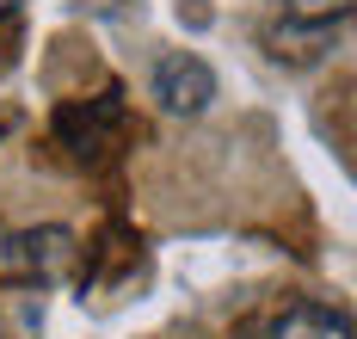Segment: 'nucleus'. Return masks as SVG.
I'll return each mask as SVG.
<instances>
[{
	"label": "nucleus",
	"instance_id": "f257e3e1",
	"mask_svg": "<svg viewBox=\"0 0 357 339\" xmlns=\"http://www.w3.org/2000/svg\"><path fill=\"white\" fill-rule=\"evenodd\" d=\"M234 339H351V315L333 302H289V308L241 321Z\"/></svg>",
	"mask_w": 357,
	"mask_h": 339
},
{
	"label": "nucleus",
	"instance_id": "f03ea898",
	"mask_svg": "<svg viewBox=\"0 0 357 339\" xmlns=\"http://www.w3.org/2000/svg\"><path fill=\"white\" fill-rule=\"evenodd\" d=\"M117 130H123L117 93L86 99V105H62V112H56V136H62V149H74V160H99V154L117 142Z\"/></svg>",
	"mask_w": 357,
	"mask_h": 339
},
{
	"label": "nucleus",
	"instance_id": "7ed1b4c3",
	"mask_svg": "<svg viewBox=\"0 0 357 339\" xmlns=\"http://www.w3.org/2000/svg\"><path fill=\"white\" fill-rule=\"evenodd\" d=\"M154 99H160L173 117H197V112L215 99L210 62H204V56H185V50L160 56V68H154Z\"/></svg>",
	"mask_w": 357,
	"mask_h": 339
},
{
	"label": "nucleus",
	"instance_id": "20e7f679",
	"mask_svg": "<svg viewBox=\"0 0 357 339\" xmlns=\"http://www.w3.org/2000/svg\"><path fill=\"white\" fill-rule=\"evenodd\" d=\"M351 0H289V19H308V25H326V19H345Z\"/></svg>",
	"mask_w": 357,
	"mask_h": 339
},
{
	"label": "nucleus",
	"instance_id": "39448f33",
	"mask_svg": "<svg viewBox=\"0 0 357 339\" xmlns=\"http://www.w3.org/2000/svg\"><path fill=\"white\" fill-rule=\"evenodd\" d=\"M19 6H25V0H0V19H13V13H19Z\"/></svg>",
	"mask_w": 357,
	"mask_h": 339
}]
</instances>
